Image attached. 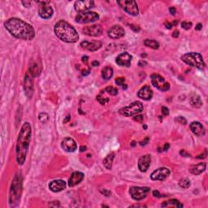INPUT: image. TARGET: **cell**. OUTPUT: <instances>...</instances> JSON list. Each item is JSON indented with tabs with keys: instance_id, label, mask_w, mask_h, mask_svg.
Listing matches in <instances>:
<instances>
[{
	"instance_id": "1",
	"label": "cell",
	"mask_w": 208,
	"mask_h": 208,
	"mask_svg": "<svg viewBox=\"0 0 208 208\" xmlns=\"http://www.w3.org/2000/svg\"><path fill=\"white\" fill-rule=\"evenodd\" d=\"M4 26L13 37L22 40H32L35 37L34 27L19 18H10L4 23Z\"/></svg>"
},
{
	"instance_id": "2",
	"label": "cell",
	"mask_w": 208,
	"mask_h": 208,
	"mask_svg": "<svg viewBox=\"0 0 208 208\" xmlns=\"http://www.w3.org/2000/svg\"><path fill=\"white\" fill-rule=\"evenodd\" d=\"M31 138H32L31 125L29 123L25 122L20 128L16 146V161L19 165H23L25 162Z\"/></svg>"
},
{
	"instance_id": "3",
	"label": "cell",
	"mask_w": 208,
	"mask_h": 208,
	"mask_svg": "<svg viewBox=\"0 0 208 208\" xmlns=\"http://www.w3.org/2000/svg\"><path fill=\"white\" fill-rule=\"evenodd\" d=\"M54 31L59 39L67 43H75L79 39L77 30L65 20H60L55 24Z\"/></svg>"
},
{
	"instance_id": "4",
	"label": "cell",
	"mask_w": 208,
	"mask_h": 208,
	"mask_svg": "<svg viewBox=\"0 0 208 208\" xmlns=\"http://www.w3.org/2000/svg\"><path fill=\"white\" fill-rule=\"evenodd\" d=\"M22 193V176L20 172L16 174L10 189L9 204L11 207H16L20 201Z\"/></svg>"
},
{
	"instance_id": "5",
	"label": "cell",
	"mask_w": 208,
	"mask_h": 208,
	"mask_svg": "<svg viewBox=\"0 0 208 208\" xmlns=\"http://www.w3.org/2000/svg\"><path fill=\"white\" fill-rule=\"evenodd\" d=\"M181 59V60L186 64H188L191 67H197L200 70H203L206 67V64L203 60L202 55L197 52H190V53L183 55Z\"/></svg>"
},
{
	"instance_id": "6",
	"label": "cell",
	"mask_w": 208,
	"mask_h": 208,
	"mask_svg": "<svg viewBox=\"0 0 208 208\" xmlns=\"http://www.w3.org/2000/svg\"><path fill=\"white\" fill-rule=\"evenodd\" d=\"M143 108H144L143 105L141 102L136 101V102H133V103L130 104L128 107L121 108L119 112L122 115L129 117V116H133L135 115L141 113V111H143Z\"/></svg>"
},
{
	"instance_id": "7",
	"label": "cell",
	"mask_w": 208,
	"mask_h": 208,
	"mask_svg": "<svg viewBox=\"0 0 208 208\" xmlns=\"http://www.w3.org/2000/svg\"><path fill=\"white\" fill-rule=\"evenodd\" d=\"M118 5L124 9L128 14L136 16L139 13V9H138L137 2L134 0H122V1H118Z\"/></svg>"
},
{
	"instance_id": "8",
	"label": "cell",
	"mask_w": 208,
	"mask_h": 208,
	"mask_svg": "<svg viewBox=\"0 0 208 208\" xmlns=\"http://www.w3.org/2000/svg\"><path fill=\"white\" fill-rule=\"evenodd\" d=\"M151 190L150 187H140V186H132L129 189V194L132 198L135 201H141L144 199L147 194Z\"/></svg>"
},
{
	"instance_id": "9",
	"label": "cell",
	"mask_w": 208,
	"mask_h": 208,
	"mask_svg": "<svg viewBox=\"0 0 208 208\" xmlns=\"http://www.w3.org/2000/svg\"><path fill=\"white\" fill-rule=\"evenodd\" d=\"M99 19V15L94 11H85L77 15L75 20L79 24H88L94 22Z\"/></svg>"
},
{
	"instance_id": "10",
	"label": "cell",
	"mask_w": 208,
	"mask_h": 208,
	"mask_svg": "<svg viewBox=\"0 0 208 208\" xmlns=\"http://www.w3.org/2000/svg\"><path fill=\"white\" fill-rule=\"evenodd\" d=\"M151 82L154 87L161 91H168L170 89V84L165 81L164 78L159 74H152L151 75Z\"/></svg>"
},
{
	"instance_id": "11",
	"label": "cell",
	"mask_w": 208,
	"mask_h": 208,
	"mask_svg": "<svg viewBox=\"0 0 208 208\" xmlns=\"http://www.w3.org/2000/svg\"><path fill=\"white\" fill-rule=\"evenodd\" d=\"M37 3L40 4L38 8V15L42 19L47 20L53 16V13H54L53 8L49 5H47L48 4H50V2H37Z\"/></svg>"
},
{
	"instance_id": "12",
	"label": "cell",
	"mask_w": 208,
	"mask_h": 208,
	"mask_svg": "<svg viewBox=\"0 0 208 208\" xmlns=\"http://www.w3.org/2000/svg\"><path fill=\"white\" fill-rule=\"evenodd\" d=\"M171 174V171L168 168H159L154 170L151 175L152 181H164Z\"/></svg>"
},
{
	"instance_id": "13",
	"label": "cell",
	"mask_w": 208,
	"mask_h": 208,
	"mask_svg": "<svg viewBox=\"0 0 208 208\" xmlns=\"http://www.w3.org/2000/svg\"><path fill=\"white\" fill-rule=\"evenodd\" d=\"M94 2L92 0H84V1H77L74 4L75 10L78 12H85L86 11L90 10L94 7Z\"/></svg>"
},
{
	"instance_id": "14",
	"label": "cell",
	"mask_w": 208,
	"mask_h": 208,
	"mask_svg": "<svg viewBox=\"0 0 208 208\" xmlns=\"http://www.w3.org/2000/svg\"><path fill=\"white\" fill-rule=\"evenodd\" d=\"M83 34L90 37H98L103 34V28L98 24H93L89 26H85L82 29Z\"/></svg>"
},
{
	"instance_id": "15",
	"label": "cell",
	"mask_w": 208,
	"mask_h": 208,
	"mask_svg": "<svg viewBox=\"0 0 208 208\" xmlns=\"http://www.w3.org/2000/svg\"><path fill=\"white\" fill-rule=\"evenodd\" d=\"M24 92H25L26 96L29 98H31V97L34 94V77H31L28 72L25 75V77H24Z\"/></svg>"
},
{
	"instance_id": "16",
	"label": "cell",
	"mask_w": 208,
	"mask_h": 208,
	"mask_svg": "<svg viewBox=\"0 0 208 208\" xmlns=\"http://www.w3.org/2000/svg\"><path fill=\"white\" fill-rule=\"evenodd\" d=\"M108 37L112 39H119L124 36V29L120 25H113L108 31Z\"/></svg>"
},
{
	"instance_id": "17",
	"label": "cell",
	"mask_w": 208,
	"mask_h": 208,
	"mask_svg": "<svg viewBox=\"0 0 208 208\" xmlns=\"http://www.w3.org/2000/svg\"><path fill=\"white\" fill-rule=\"evenodd\" d=\"M61 146L66 152H74L77 149L76 141L72 138H65L61 142Z\"/></svg>"
},
{
	"instance_id": "18",
	"label": "cell",
	"mask_w": 208,
	"mask_h": 208,
	"mask_svg": "<svg viewBox=\"0 0 208 208\" xmlns=\"http://www.w3.org/2000/svg\"><path fill=\"white\" fill-rule=\"evenodd\" d=\"M131 61L132 55L127 52H123L120 54L115 60L116 64L122 67H129L131 65Z\"/></svg>"
},
{
	"instance_id": "19",
	"label": "cell",
	"mask_w": 208,
	"mask_h": 208,
	"mask_svg": "<svg viewBox=\"0 0 208 208\" xmlns=\"http://www.w3.org/2000/svg\"><path fill=\"white\" fill-rule=\"evenodd\" d=\"M81 47L85 50L93 52V51H96V50L100 49L102 47V42L99 41H92V42L83 41L81 43Z\"/></svg>"
},
{
	"instance_id": "20",
	"label": "cell",
	"mask_w": 208,
	"mask_h": 208,
	"mask_svg": "<svg viewBox=\"0 0 208 208\" xmlns=\"http://www.w3.org/2000/svg\"><path fill=\"white\" fill-rule=\"evenodd\" d=\"M151 157L150 154H145L138 160V168L141 172H146L151 165Z\"/></svg>"
},
{
	"instance_id": "21",
	"label": "cell",
	"mask_w": 208,
	"mask_h": 208,
	"mask_svg": "<svg viewBox=\"0 0 208 208\" xmlns=\"http://www.w3.org/2000/svg\"><path fill=\"white\" fill-rule=\"evenodd\" d=\"M84 177V174L81 171H74L73 173L71 175L70 178L68 180L69 187H74L78 184H80L81 181H83Z\"/></svg>"
},
{
	"instance_id": "22",
	"label": "cell",
	"mask_w": 208,
	"mask_h": 208,
	"mask_svg": "<svg viewBox=\"0 0 208 208\" xmlns=\"http://www.w3.org/2000/svg\"><path fill=\"white\" fill-rule=\"evenodd\" d=\"M65 188H66V183L63 180H55L49 184V189L55 193L62 191Z\"/></svg>"
},
{
	"instance_id": "23",
	"label": "cell",
	"mask_w": 208,
	"mask_h": 208,
	"mask_svg": "<svg viewBox=\"0 0 208 208\" xmlns=\"http://www.w3.org/2000/svg\"><path fill=\"white\" fill-rule=\"evenodd\" d=\"M190 129L198 137H203L205 135V133H206L203 125L198 121L192 122L190 124Z\"/></svg>"
},
{
	"instance_id": "24",
	"label": "cell",
	"mask_w": 208,
	"mask_h": 208,
	"mask_svg": "<svg viewBox=\"0 0 208 208\" xmlns=\"http://www.w3.org/2000/svg\"><path fill=\"white\" fill-rule=\"evenodd\" d=\"M138 96L143 100H151L153 97V91L150 88V86L145 85L138 91Z\"/></svg>"
},
{
	"instance_id": "25",
	"label": "cell",
	"mask_w": 208,
	"mask_h": 208,
	"mask_svg": "<svg viewBox=\"0 0 208 208\" xmlns=\"http://www.w3.org/2000/svg\"><path fill=\"white\" fill-rule=\"evenodd\" d=\"M41 71H42V66L36 61L31 62L29 65L28 73L29 74L31 77H36L37 76H39L41 73Z\"/></svg>"
},
{
	"instance_id": "26",
	"label": "cell",
	"mask_w": 208,
	"mask_h": 208,
	"mask_svg": "<svg viewBox=\"0 0 208 208\" xmlns=\"http://www.w3.org/2000/svg\"><path fill=\"white\" fill-rule=\"evenodd\" d=\"M206 168H207V164L206 163H200L198 164L192 165L189 170V172L193 175L198 176V175L202 174L206 170Z\"/></svg>"
},
{
	"instance_id": "27",
	"label": "cell",
	"mask_w": 208,
	"mask_h": 208,
	"mask_svg": "<svg viewBox=\"0 0 208 208\" xmlns=\"http://www.w3.org/2000/svg\"><path fill=\"white\" fill-rule=\"evenodd\" d=\"M162 207H183L184 205L181 203L177 199H170L168 201L164 202L161 204Z\"/></svg>"
},
{
	"instance_id": "28",
	"label": "cell",
	"mask_w": 208,
	"mask_h": 208,
	"mask_svg": "<svg viewBox=\"0 0 208 208\" xmlns=\"http://www.w3.org/2000/svg\"><path fill=\"white\" fill-rule=\"evenodd\" d=\"M189 103H190L193 108H200L202 106V101L201 98L199 95H197V94H193L190 97V99H189Z\"/></svg>"
},
{
	"instance_id": "29",
	"label": "cell",
	"mask_w": 208,
	"mask_h": 208,
	"mask_svg": "<svg viewBox=\"0 0 208 208\" xmlns=\"http://www.w3.org/2000/svg\"><path fill=\"white\" fill-rule=\"evenodd\" d=\"M115 158V154L114 153H111L107 155V157L103 159V165L105 168L108 169V170H111L112 168V164H113V160Z\"/></svg>"
},
{
	"instance_id": "30",
	"label": "cell",
	"mask_w": 208,
	"mask_h": 208,
	"mask_svg": "<svg viewBox=\"0 0 208 208\" xmlns=\"http://www.w3.org/2000/svg\"><path fill=\"white\" fill-rule=\"evenodd\" d=\"M113 76V68L111 67H105L102 70V77L104 80H109Z\"/></svg>"
},
{
	"instance_id": "31",
	"label": "cell",
	"mask_w": 208,
	"mask_h": 208,
	"mask_svg": "<svg viewBox=\"0 0 208 208\" xmlns=\"http://www.w3.org/2000/svg\"><path fill=\"white\" fill-rule=\"evenodd\" d=\"M144 45L148 47H151L152 49H159V44L158 42H156L155 40H151V39H146L144 41Z\"/></svg>"
},
{
	"instance_id": "32",
	"label": "cell",
	"mask_w": 208,
	"mask_h": 208,
	"mask_svg": "<svg viewBox=\"0 0 208 208\" xmlns=\"http://www.w3.org/2000/svg\"><path fill=\"white\" fill-rule=\"evenodd\" d=\"M178 185L182 189H188L190 187L191 182H190V181L189 180L188 178H182V179H181V180L179 181Z\"/></svg>"
},
{
	"instance_id": "33",
	"label": "cell",
	"mask_w": 208,
	"mask_h": 208,
	"mask_svg": "<svg viewBox=\"0 0 208 208\" xmlns=\"http://www.w3.org/2000/svg\"><path fill=\"white\" fill-rule=\"evenodd\" d=\"M97 100L99 102V103L102 104V105H105L107 104L109 102V98L107 97H104L103 94L101 93L100 94H98L97 96Z\"/></svg>"
},
{
	"instance_id": "34",
	"label": "cell",
	"mask_w": 208,
	"mask_h": 208,
	"mask_svg": "<svg viewBox=\"0 0 208 208\" xmlns=\"http://www.w3.org/2000/svg\"><path fill=\"white\" fill-rule=\"evenodd\" d=\"M105 92L108 93V94H111V95H116L118 94V90L116 88L113 87V86H108L105 89Z\"/></svg>"
},
{
	"instance_id": "35",
	"label": "cell",
	"mask_w": 208,
	"mask_h": 208,
	"mask_svg": "<svg viewBox=\"0 0 208 208\" xmlns=\"http://www.w3.org/2000/svg\"><path fill=\"white\" fill-rule=\"evenodd\" d=\"M38 120L42 123V124H46L47 122L49 120V115L47 113H40L38 115Z\"/></svg>"
},
{
	"instance_id": "36",
	"label": "cell",
	"mask_w": 208,
	"mask_h": 208,
	"mask_svg": "<svg viewBox=\"0 0 208 208\" xmlns=\"http://www.w3.org/2000/svg\"><path fill=\"white\" fill-rule=\"evenodd\" d=\"M181 27L185 30H188L192 27V23L191 22H188V21H183L181 23Z\"/></svg>"
},
{
	"instance_id": "37",
	"label": "cell",
	"mask_w": 208,
	"mask_h": 208,
	"mask_svg": "<svg viewBox=\"0 0 208 208\" xmlns=\"http://www.w3.org/2000/svg\"><path fill=\"white\" fill-rule=\"evenodd\" d=\"M133 120L134 121H137V122H139V123H141V122H143V120H144V117H143V115L139 114H137V115H133Z\"/></svg>"
},
{
	"instance_id": "38",
	"label": "cell",
	"mask_w": 208,
	"mask_h": 208,
	"mask_svg": "<svg viewBox=\"0 0 208 208\" xmlns=\"http://www.w3.org/2000/svg\"><path fill=\"white\" fill-rule=\"evenodd\" d=\"M175 121H176V122H178V123H180V124H187L186 119H185V117H183V116H178V117H176L175 119Z\"/></svg>"
},
{
	"instance_id": "39",
	"label": "cell",
	"mask_w": 208,
	"mask_h": 208,
	"mask_svg": "<svg viewBox=\"0 0 208 208\" xmlns=\"http://www.w3.org/2000/svg\"><path fill=\"white\" fill-rule=\"evenodd\" d=\"M124 81H125L124 77H118V78L115 79V83L119 85H122L124 84Z\"/></svg>"
},
{
	"instance_id": "40",
	"label": "cell",
	"mask_w": 208,
	"mask_h": 208,
	"mask_svg": "<svg viewBox=\"0 0 208 208\" xmlns=\"http://www.w3.org/2000/svg\"><path fill=\"white\" fill-rule=\"evenodd\" d=\"M49 207H60V202L54 201V202H50V203H49Z\"/></svg>"
},
{
	"instance_id": "41",
	"label": "cell",
	"mask_w": 208,
	"mask_h": 208,
	"mask_svg": "<svg viewBox=\"0 0 208 208\" xmlns=\"http://www.w3.org/2000/svg\"><path fill=\"white\" fill-rule=\"evenodd\" d=\"M162 114L165 115V116L168 115H169V109L167 107H163L162 108Z\"/></svg>"
},
{
	"instance_id": "42",
	"label": "cell",
	"mask_w": 208,
	"mask_h": 208,
	"mask_svg": "<svg viewBox=\"0 0 208 208\" xmlns=\"http://www.w3.org/2000/svg\"><path fill=\"white\" fill-rule=\"evenodd\" d=\"M100 192L103 194L105 195L106 197H109V196L111 194V191H109V190H108V189H101Z\"/></svg>"
},
{
	"instance_id": "43",
	"label": "cell",
	"mask_w": 208,
	"mask_h": 208,
	"mask_svg": "<svg viewBox=\"0 0 208 208\" xmlns=\"http://www.w3.org/2000/svg\"><path fill=\"white\" fill-rule=\"evenodd\" d=\"M180 154L182 156H184V157H190V154H189L188 152H186L185 150H182V151H180Z\"/></svg>"
},
{
	"instance_id": "44",
	"label": "cell",
	"mask_w": 208,
	"mask_h": 208,
	"mask_svg": "<svg viewBox=\"0 0 208 208\" xmlns=\"http://www.w3.org/2000/svg\"><path fill=\"white\" fill-rule=\"evenodd\" d=\"M207 150H206V151H204V153L198 155V156H197V159H206L207 158Z\"/></svg>"
},
{
	"instance_id": "45",
	"label": "cell",
	"mask_w": 208,
	"mask_h": 208,
	"mask_svg": "<svg viewBox=\"0 0 208 208\" xmlns=\"http://www.w3.org/2000/svg\"><path fill=\"white\" fill-rule=\"evenodd\" d=\"M164 25L166 26V28L168 29H171V28H172V24L171 23H170V22H168V21H166L164 23Z\"/></svg>"
},
{
	"instance_id": "46",
	"label": "cell",
	"mask_w": 208,
	"mask_h": 208,
	"mask_svg": "<svg viewBox=\"0 0 208 208\" xmlns=\"http://www.w3.org/2000/svg\"><path fill=\"white\" fill-rule=\"evenodd\" d=\"M169 11H170V13H171V15H173V16L176 14V9L174 7H170V8H169Z\"/></svg>"
},
{
	"instance_id": "47",
	"label": "cell",
	"mask_w": 208,
	"mask_h": 208,
	"mask_svg": "<svg viewBox=\"0 0 208 208\" xmlns=\"http://www.w3.org/2000/svg\"><path fill=\"white\" fill-rule=\"evenodd\" d=\"M130 27H131L132 29H133V30H134L136 33L140 31V28L138 27V26H135V25H133V24H131V25H130Z\"/></svg>"
},
{
	"instance_id": "48",
	"label": "cell",
	"mask_w": 208,
	"mask_h": 208,
	"mask_svg": "<svg viewBox=\"0 0 208 208\" xmlns=\"http://www.w3.org/2000/svg\"><path fill=\"white\" fill-rule=\"evenodd\" d=\"M129 207H146V205H139V204H133L131 205Z\"/></svg>"
},
{
	"instance_id": "49",
	"label": "cell",
	"mask_w": 208,
	"mask_h": 208,
	"mask_svg": "<svg viewBox=\"0 0 208 208\" xmlns=\"http://www.w3.org/2000/svg\"><path fill=\"white\" fill-rule=\"evenodd\" d=\"M149 142V138H146L145 140H143V141H141V142H140V145L141 146H145V145H146Z\"/></svg>"
},
{
	"instance_id": "50",
	"label": "cell",
	"mask_w": 208,
	"mask_h": 208,
	"mask_svg": "<svg viewBox=\"0 0 208 208\" xmlns=\"http://www.w3.org/2000/svg\"><path fill=\"white\" fill-rule=\"evenodd\" d=\"M88 60H89V57H88V56H86V55H85V56H83V57H82V62H83L84 64H87Z\"/></svg>"
},
{
	"instance_id": "51",
	"label": "cell",
	"mask_w": 208,
	"mask_h": 208,
	"mask_svg": "<svg viewBox=\"0 0 208 208\" xmlns=\"http://www.w3.org/2000/svg\"><path fill=\"white\" fill-rule=\"evenodd\" d=\"M153 195H154V197H157V198L160 197V194H159V192L158 190H154L153 191Z\"/></svg>"
},
{
	"instance_id": "52",
	"label": "cell",
	"mask_w": 208,
	"mask_h": 208,
	"mask_svg": "<svg viewBox=\"0 0 208 208\" xmlns=\"http://www.w3.org/2000/svg\"><path fill=\"white\" fill-rule=\"evenodd\" d=\"M202 28V24L200 23H198V24L195 26V29H196V30H201Z\"/></svg>"
},
{
	"instance_id": "53",
	"label": "cell",
	"mask_w": 208,
	"mask_h": 208,
	"mask_svg": "<svg viewBox=\"0 0 208 208\" xmlns=\"http://www.w3.org/2000/svg\"><path fill=\"white\" fill-rule=\"evenodd\" d=\"M179 34H180V33H179V31L178 30H175L174 32H173V34H172V37H179Z\"/></svg>"
},
{
	"instance_id": "54",
	"label": "cell",
	"mask_w": 208,
	"mask_h": 208,
	"mask_svg": "<svg viewBox=\"0 0 208 208\" xmlns=\"http://www.w3.org/2000/svg\"><path fill=\"white\" fill-rule=\"evenodd\" d=\"M90 69H87V70H83L82 71V75H83V76H87V75H89V74H90Z\"/></svg>"
},
{
	"instance_id": "55",
	"label": "cell",
	"mask_w": 208,
	"mask_h": 208,
	"mask_svg": "<svg viewBox=\"0 0 208 208\" xmlns=\"http://www.w3.org/2000/svg\"><path fill=\"white\" fill-rule=\"evenodd\" d=\"M138 64H139V66L142 67V66L146 65V64H147V62H146V61H143V60H141L140 62H139V63H138Z\"/></svg>"
},
{
	"instance_id": "56",
	"label": "cell",
	"mask_w": 208,
	"mask_h": 208,
	"mask_svg": "<svg viewBox=\"0 0 208 208\" xmlns=\"http://www.w3.org/2000/svg\"><path fill=\"white\" fill-rule=\"evenodd\" d=\"M86 149H87V147L85 146H81V147H80V151L81 152H84V151H86Z\"/></svg>"
},
{
	"instance_id": "57",
	"label": "cell",
	"mask_w": 208,
	"mask_h": 208,
	"mask_svg": "<svg viewBox=\"0 0 208 208\" xmlns=\"http://www.w3.org/2000/svg\"><path fill=\"white\" fill-rule=\"evenodd\" d=\"M169 147H170V145H169V143H166V144L164 145V150L165 151H167L169 149Z\"/></svg>"
},
{
	"instance_id": "58",
	"label": "cell",
	"mask_w": 208,
	"mask_h": 208,
	"mask_svg": "<svg viewBox=\"0 0 208 208\" xmlns=\"http://www.w3.org/2000/svg\"><path fill=\"white\" fill-rule=\"evenodd\" d=\"M22 4H23L25 7H29V5L31 4V2H22Z\"/></svg>"
},
{
	"instance_id": "59",
	"label": "cell",
	"mask_w": 208,
	"mask_h": 208,
	"mask_svg": "<svg viewBox=\"0 0 208 208\" xmlns=\"http://www.w3.org/2000/svg\"><path fill=\"white\" fill-rule=\"evenodd\" d=\"M92 65H93L94 67H97V66L99 65V63H98V61H94V62H92Z\"/></svg>"
},
{
	"instance_id": "60",
	"label": "cell",
	"mask_w": 208,
	"mask_h": 208,
	"mask_svg": "<svg viewBox=\"0 0 208 208\" xmlns=\"http://www.w3.org/2000/svg\"><path fill=\"white\" fill-rule=\"evenodd\" d=\"M69 120H70V115H67V118H66V119L64 120V123H67V121Z\"/></svg>"
},
{
	"instance_id": "61",
	"label": "cell",
	"mask_w": 208,
	"mask_h": 208,
	"mask_svg": "<svg viewBox=\"0 0 208 208\" xmlns=\"http://www.w3.org/2000/svg\"><path fill=\"white\" fill-rule=\"evenodd\" d=\"M132 146H135V145H136V144H135V141H133V142H132Z\"/></svg>"
},
{
	"instance_id": "62",
	"label": "cell",
	"mask_w": 208,
	"mask_h": 208,
	"mask_svg": "<svg viewBox=\"0 0 208 208\" xmlns=\"http://www.w3.org/2000/svg\"><path fill=\"white\" fill-rule=\"evenodd\" d=\"M123 89H124V90H125V89H127V85H124V86H123Z\"/></svg>"
},
{
	"instance_id": "63",
	"label": "cell",
	"mask_w": 208,
	"mask_h": 208,
	"mask_svg": "<svg viewBox=\"0 0 208 208\" xmlns=\"http://www.w3.org/2000/svg\"><path fill=\"white\" fill-rule=\"evenodd\" d=\"M143 128H144L145 129H146V128L147 127H146V125H144V126H143Z\"/></svg>"
}]
</instances>
